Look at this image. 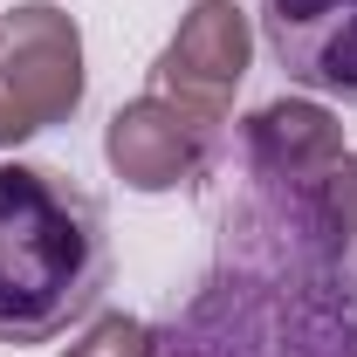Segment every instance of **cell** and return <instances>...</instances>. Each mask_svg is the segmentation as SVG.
Masks as SVG:
<instances>
[{"label":"cell","instance_id":"2","mask_svg":"<svg viewBox=\"0 0 357 357\" xmlns=\"http://www.w3.org/2000/svg\"><path fill=\"white\" fill-rule=\"evenodd\" d=\"M83 103V35L62 7L28 0L0 14V151L76 117Z\"/></svg>","mask_w":357,"mask_h":357},{"label":"cell","instance_id":"1","mask_svg":"<svg viewBox=\"0 0 357 357\" xmlns=\"http://www.w3.org/2000/svg\"><path fill=\"white\" fill-rule=\"evenodd\" d=\"M110 289L103 206L42 165H0V344H55Z\"/></svg>","mask_w":357,"mask_h":357},{"label":"cell","instance_id":"7","mask_svg":"<svg viewBox=\"0 0 357 357\" xmlns=\"http://www.w3.org/2000/svg\"><path fill=\"white\" fill-rule=\"evenodd\" d=\"M62 357H151V330H144L137 316H124V310H117V316H96Z\"/></svg>","mask_w":357,"mask_h":357},{"label":"cell","instance_id":"5","mask_svg":"<svg viewBox=\"0 0 357 357\" xmlns=\"http://www.w3.org/2000/svg\"><path fill=\"white\" fill-rule=\"evenodd\" d=\"M206 144H213V124L185 117L165 96H131L110 131H103V151H110V172L137 185V192H165L178 178H192L206 165Z\"/></svg>","mask_w":357,"mask_h":357},{"label":"cell","instance_id":"6","mask_svg":"<svg viewBox=\"0 0 357 357\" xmlns=\"http://www.w3.org/2000/svg\"><path fill=\"white\" fill-rule=\"evenodd\" d=\"M241 144H248V165L268 185H323V178L351 158L344 151V124L323 103H303V96L255 110L248 131H241Z\"/></svg>","mask_w":357,"mask_h":357},{"label":"cell","instance_id":"4","mask_svg":"<svg viewBox=\"0 0 357 357\" xmlns=\"http://www.w3.org/2000/svg\"><path fill=\"white\" fill-rule=\"evenodd\" d=\"M261 42L289 83L357 103V0H261Z\"/></svg>","mask_w":357,"mask_h":357},{"label":"cell","instance_id":"3","mask_svg":"<svg viewBox=\"0 0 357 357\" xmlns=\"http://www.w3.org/2000/svg\"><path fill=\"white\" fill-rule=\"evenodd\" d=\"M248 55H255L248 14L234 0H199V7H185V21H178L172 42H165V55H158L151 76L165 89V103H178L199 124H220L227 110H234L241 76H248Z\"/></svg>","mask_w":357,"mask_h":357},{"label":"cell","instance_id":"8","mask_svg":"<svg viewBox=\"0 0 357 357\" xmlns=\"http://www.w3.org/2000/svg\"><path fill=\"white\" fill-rule=\"evenodd\" d=\"M323 206H330V220L344 234V255L357 261V158H344L337 172L323 178Z\"/></svg>","mask_w":357,"mask_h":357}]
</instances>
